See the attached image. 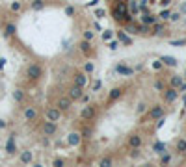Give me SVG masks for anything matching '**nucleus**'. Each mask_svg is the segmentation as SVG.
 Returning <instances> with one entry per match:
<instances>
[{"mask_svg": "<svg viewBox=\"0 0 186 167\" xmlns=\"http://www.w3.org/2000/svg\"><path fill=\"white\" fill-rule=\"evenodd\" d=\"M88 82V78H86V74H82V73H78L77 76H74V85H78V87H84Z\"/></svg>", "mask_w": 186, "mask_h": 167, "instance_id": "nucleus-14", "label": "nucleus"}, {"mask_svg": "<svg viewBox=\"0 0 186 167\" xmlns=\"http://www.w3.org/2000/svg\"><path fill=\"white\" fill-rule=\"evenodd\" d=\"M128 145L132 147V149H140V147H142V136H140V134H132L128 138Z\"/></svg>", "mask_w": 186, "mask_h": 167, "instance_id": "nucleus-6", "label": "nucleus"}, {"mask_svg": "<svg viewBox=\"0 0 186 167\" xmlns=\"http://www.w3.org/2000/svg\"><path fill=\"white\" fill-rule=\"evenodd\" d=\"M160 4H162L164 8H168V6H169V0H162V2H160Z\"/></svg>", "mask_w": 186, "mask_h": 167, "instance_id": "nucleus-47", "label": "nucleus"}, {"mask_svg": "<svg viewBox=\"0 0 186 167\" xmlns=\"http://www.w3.org/2000/svg\"><path fill=\"white\" fill-rule=\"evenodd\" d=\"M84 69H86V73H93V69H95V65H93L91 61H89V63H86V65H84Z\"/></svg>", "mask_w": 186, "mask_h": 167, "instance_id": "nucleus-28", "label": "nucleus"}, {"mask_svg": "<svg viewBox=\"0 0 186 167\" xmlns=\"http://www.w3.org/2000/svg\"><path fill=\"white\" fill-rule=\"evenodd\" d=\"M21 9V2H13L11 4V11H19Z\"/></svg>", "mask_w": 186, "mask_h": 167, "instance_id": "nucleus-32", "label": "nucleus"}, {"mask_svg": "<svg viewBox=\"0 0 186 167\" xmlns=\"http://www.w3.org/2000/svg\"><path fill=\"white\" fill-rule=\"evenodd\" d=\"M13 99L17 100V102H22V99H24L22 91H21V89H15V91H13Z\"/></svg>", "mask_w": 186, "mask_h": 167, "instance_id": "nucleus-23", "label": "nucleus"}, {"mask_svg": "<svg viewBox=\"0 0 186 167\" xmlns=\"http://www.w3.org/2000/svg\"><path fill=\"white\" fill-rule=\"evenodd\" d=\"M117 2H123V0H117Z\"/></svg>", "mask_w": 186, "mask_h": 167, "instance_id": "nucleus-49", "label": "nucleus"}, {"mask_svg": "<svg viewBox=\"0 0 186 167\" xmlns=\"http://www.w3.org/2000/svg\"><path fill=\"white\" fill-rule=\"evenodd\" d=\"M115 71H117V73H119V74H127V76H128V74H132V73H134V71H132V69H128V67H125V65H117V67H115Z\"/></svg>", "mask_w": 186, "mask_h": 167, "instance_id": "nucleus-20", "label": "nucleus"}, {"mask_svg": "<svg viewBox=\"0 0 186 167\" xmlns=\"http://www.w3.org/2000/svg\"><path fill=\"white\" fill-rule=\"evenodd\" d=\"M100 165H104V167H110V165H112V160H110V158H104L102 161H100Z\"/></svg>", "mask_w": 186, "mask_h": 167, "instance_id": "nucleus-33", "label": "nucleus"}, {"mask_svg": "<svg viewBox=\"0 0 186 167\" xmlns=\"http://www.w3.org/2000/svg\"><path fill=\"white\" fill-rule=\"evenodd\" d=\"M171 45H175V47H180V45H186V39H180V41H171Z\"/></svg>", "mask_w": 186, "mask_h": 167, "instance_id": "nucleus-34", "label": "nucleus"}, {"mask_svg": "<svg viewBox=\"0 0 186 167\" xmlns=\"http://www.w3.org/2000/svg\"><path fill=\"white\" fill-rule=\"evenodd\" d=\"M32 158H34V154L30 152V150H22V152H21V161H22V164H30Z\"/></svg>", "mask_w": 186, "mask_h": 167, "instance_id": "nucleus-17", "label": "nucleus"}, {"mask_svg": "<svg viewBox=\"0 0 186 167\" xmlns=\"http://www.w3.org/2000/svg\"><path fill=\"white\" fill-rule=\"evenodd\" d=\"M169 15H171V13H169V9H162V13H160L158 17H162V19H169Z\"/></svg>", "mask_w": 186, "mask_h": 167, "instance_id": "nucleus-31", "label": "nucleus"}, {"mask_svg": "<svg viewBox=\"0 0 186 167\" xmlns=\"http://www.w3.org/2000/svg\"><path fill=\"white\" fill-rule=\"evenodd\" d=\"M56 123H54V121H45L43 123V134L45 136H54L56 134Z\"/></svg>", "mask_w": 186, "mask_h": 167, "instance_id": "nucleus-3", "label": "nucleus"}, {"mask_svg": "<svg viewBox=\"0 0 186 167\" xmlns=\"http://www.w3.org/2000/svg\"><path fill=\"white\" fill-rule=\"evenodd\" d=\"M179 13H186V2L180 6V9H179Z\"/></svg>", "mask_w": 186, "mask_h": 167, "instance_id": "nucleus-44", "label": "nucleus"}, {"mask_svg": "<svg viewBox=\"0 0 186 167\" xmlns=\"http://www.w3.org/2000/svg\"><path fill=\"white\" fill-rule=\"evenodd\" d=\"M54 165H56V167H62V165H63V160H54Z\"/></svg>", "mask_w": 186, "mask_h": 167, "instance_id": "nucleus-40", "label": "nucleus"}, {"mask_svg": "<svg viewBox=\"0 0 186 167\" xmlns=\"http://www.w3.org/2000/svg\"><path fill=\"white\" fill-rule=\"evenodd\" d=\"M84 39H88V41H91V39H93V32H91V30L84 32Z\"/></svg>", "mask_w": 186, "mask_h": 167, "instance_id": "nucleus-30", "label": "nucleus"}, {"mask_svg": "<svg viewBox=\"0 0 186 167\" xmlns=\"http://www.w3.org/2000/svg\"><path fill=\"white\" fill-rule=\"evenodd\" d=\"M142 111H145V104H140L138 106V113H142Z\"/></svg>", "mask_w": 186, "mask_h": 167, "instance_id": "nucleus-43", "label": "nucleus"}, {"mask_svg": "<svg viewBox=\"0 0 186 167\" xmlns=\"http://www.w3.org/2000/svg\"><path fill=\"white\" fill-rule=\"evenodd\" d=\"M60 117H62V110L60 108H48L47 110V121H60Z\"/></svg>", "mask_w": 186, "mask_h": 167, "instance_id": "nucleus-4", "label": "nucleus"}, {"mask_svg": "<svg viewBox=\"0 0 186 167\" xmlns=\"http://www.w3.org/2000/svg\"><path fill=\"white\" fill-rule=\"evenodd\" d=\"M130 156H132V158H138V156H140V150H138V149H132V152H130Z\"/></svg>", "mask_w": 186, "mask_h": 167, "instance_id": "nucleus-35", "label": "nucleus"}, {"mask_svg": "<svg viewBox=\"0 0 186 167\" xmlns=\"http://www.w3.org/2000/svg\"><path fill=\"white\" fill-rule=\"evenodd\" d=\"M41 74H43V69L39 67L37 63L28 65V69H26V76H28L30 80H39V78H41Z\"/></svg>", "mask_w": 186, "mask_h": 167, "instance_id": "nucleus-1", "label": "nucleus"}, {"mask_svg": "<svg viewBox=\"0 0 186 167\" xmlns=\"http://www.w3.org/2000/svg\"><path fill=\"white\" fill-rule=\"evenodd\" d=\"M65 13H67V15H73V13H74V8H71V6L65 8Z\"/></svg>", "mask_w": 186, "mask_h": 167, "instance_id": "nucleus-39", "label": "nucleus"}, {"mask_svg": "<svg viewBox=\"0 0 186 167\" xmlns=\"http://www.w3.org/2000/svg\"><path fill=\"white\" fill-rule=\"evenodd\" d=\"M177 150L179 152H186V139H179L177 141Z\"/></svg>", "mask_w": 186, "mask_h": 167, "instance_id": "nucleus-24", "label": "nucleus"}, {"mask_svg": "<svg viewBox=\"0 0 186 167\" xmlns=\"http://www.w3.org/2000/svg\"><path fill=\"white\" fill-rule=\"evenodd\" d=\"M179 17H180V13H173V15H169V19H173V21H177Z\"/></svg>", "mask_w": 186, "mask_h": 167, "instance_id": "nucleus-42", "label": "nucleus"}, {"mask_svg": "<svg viewBox=\"0 0 186 167\" xmlns=\"http://www.w3.org/2000/svg\"><path fill=\"white\" fill-rule=\"evenodd\" d=\"M177 95H179V91H177V89H175V87H169V89L164 93V99H166V102H173V100L177 99Z\"/></svg>", "mask_w": 186, "mask_h": 167, "instance_id": "nucleus-10", "label": "nucleus"}, {"mask_svg": "<svg viewBox=\"0 0 186 167\" xmlns=\"http://www.w3.org/2000/svg\"><path fill=\"white\" fill-rule=\"evenodd\" d=\"M117 39H119V41H123L125 45H130V43H132V39H130L125 32H117Z\"/></svg>", "mask_w": 186, "mask_h": 167, "instance_id": "nucleus-21", "label": "nucleus"}, {"mask_svg": "<svg viewBox=\"0 0 186 167\" xmlns=\"http://www.w3.org/2000/svg\"><path fill=\"white\" fill-rule=\"evenodd\" d=\"M153 67H154V69H160V67H162V61H154Z\"/></svg>", "mask_w": 186, "mask_h": 167, "instance_id": "nucleus-45", "label": "nucleus"}, {"mask_svg": "<svg viewBox=\"0 0 186 167\" xmlns=\"http://www.w3.org/2000/svg\"><path fill=\"white\" fill-rule=\"evenodd\" d=\"M4 65H6V59H4V58H0V69H4Z\"/></svg>", "mask_w": 186, "mask_h": 167, "instance_id": "nucleus-46", "label": "nucleus"}, {"mask_svg": "<svg viewBox=\"0 0 186 167\" xmlns=\"http://www.w3.org/2000/svg\"><path fill=\"white\" fill-rule=\"evenodd\" d=\"M80 136H82V138H91V128H84Z\"/></svg>", "mask_w": 186, "mask_h": 167, "instance_id": "nucleus-27", "label": "nucleus"}, {"mask_svg": "<svg viewBox=\"0 0 186 167\" xmlns=\"http://www.w3.org/2000/svg\"><path fill=\"white\" fill-rule=\"evenodd\" d=\"M169 160H171V158H169V154H164L162 156V164H169Z\"/></svg>", "mask_w": 186, "mask_h": 167, "instance_id": "nucleus-36", "label": "nucleus"}, {"mask_svg": "<svg viewBox=\"0 0 186 167\" xmlns=\"http://www.w3.org/2000/svg\"><path fill=\"white\" fill-rule=\"evenodd\" d=\"M80 50H82V52L86 54V56H89V54L93 52V50H91V45H89V41H88V39H84V41L80 43Z\"/></svg>", "mask_w": 186, "mask_h": 167, "instance_id": "nucleus-16", "label": "nucleus"}, {"mask_svg": "<svg viewBox=\"0 0 186 167\" xmlns=\"http://www.w3.org/2000/svg\"><path fill=\"white\" fill-rule=\"evenodd\" d=\"M80 141H82V136H80L78 132H73V134H69V136H67V143H69V145H73V147H77Z\"/></svg>", "mask_w": 186, "mask_h": 167, "instance_id": "nucleus-9", "label": "nucleus"}, {"mask_svg": "<svg viewBox=\"0 0 186 167\" xmlns=\"http://www.w3.org/2000/svg\"><path fill=\"white\" fill-rule=\"evenodd\" d=\"M43 8H45L43 0H34V2H32V9H43Z\"/></svg>", "mask_w": 186, "mask_h": 167, "instance_id": "nucleus-25", "label": "nucleus"}, {"mask_svg": "<svg viewBox=\"0 0 186 167\" xmlns=\"http://www.w3.org/2000/svg\"><path fill=\"white\" fill-rule=\"evenodd\" d=\"M154 150H157V152H160V154H164L166 152V145L162 143V141H157V143H154V147H153Z\"/></svg>", "mask_w": 186, "mask_h": 167, "instance_id": "nucleus-22", "label": "nucleus"}, {"mask_svg": "<svg viewBox=\"0 0 186 167\" xmlns=\"http://www.w3.org/2000/svg\"><path fill=\"white\" fill-rule=\"evenodd\" d=\"M169 84H171V87L179 89L180 85H182V78H180V76H171V80H169Z\"/></svg>", "mask_w": 186, "mask_h": 167, "instance_id": "nucleus-18", "label": "nucleus"}, {"mask_svg": "<svg viewBox=\"0 0 186 167\" xmlns=\"http://www.w3.org/2000/svg\"><path fill=\"white\" fill-rule=\"evenodd\" d=\"M15 30H17V28H15V24H8V26H6V35H13Z\"/></svg>", "mask_w": 186, "mask_h": 167, "instance_id": "nucleus-26", "label": "nucleus"}, {"mask_svg": "<svg viewBox=\"0 0 186 167\" xmlns=\"http://www.w3.org/2000/svg\"><path fill=\"white\" fill-rule=\"evenodd\" d=\"M140 34H147V24H143V26H140Z\"/></svg>", "mask_w": 186, "mask_h": 167, "instance_id": "nucleus-37", "label": "nucleus"}, {"mask_svg": "<svg viewBox=\"0 0 186 167\" xmlns=\"http://www.w3.org/2000/svg\"><path fill=\"white\" fill-rule=\"evenodd\" d=\"M164 32V26H162V24H154V32L153 34H162Z\"/></svg>", "mask_w": 186, "mask_h": 167, "instance_id": "nucleus-29", "label": "nucleus"}, {"mask_svg": "<svg viewBox=\"0 0 186 167\" xmlns=\"http://www.w3.org/2000/svg\"><path fill=\"white\" fill-rule=\"evenodd\" d=\"M4 126H6V123H4V121H0V128H4Z\"/></svg>", "mask_w": 186, "mask_h": 167, "instance_id": "nucleus-48", "label": "nucleus"}, {"mask_svg": "<svg viewBox=\"0 0 186 167\" xmlns=\"http://www.w3.org/2000/svg\"><path fill=\"white\" fill-rule=\"evenodd\" d=\"M184 76H186V73H184Z\"/></svg>", "mask_w": 186, "mask_h": 167, "instance_id": "nucleus-50", "label": "nucleus"}, {"mask_svg": "<svg viewBox=\"0 0 186 167\" xmlns=\"http://www.w3.org/2000/svg\"><path fill=\"white\" fill-rule=\"evenodd\" d=\"M142 21H143V24H154V22H157V17H154V15H151V13H145Z\"/></svg>", "mask_w": 186, "mask_h": 167, "instance_id": "nucleus-19", "label": "nucleus"}, {"mask_svg": "<svg viewBox=\"0 0 186 167\" xmlns=\"http://www.w3.org/2000/svg\"><path fill=\"white\" fill-rule=\"evenodd\" d=\"M160 61L166 63V65H169V67H177V65H179V59L173 58V56H162V58H160Z\"/></svg>", "mask_w": 186, "mask_h": 167, "instance_id": "nucleus-11", "label": "nucleus"}, {"mask_svg": "<svg viewBox=\"0 0 186 167\" xmlns=\"http://www.w3.org/2000/svg\"><path fill=\"white\" fill-rule=\"evenodd\" d=\"M110 37H112V34H110V32H104V34H102V39H104V41H108Z\"/></svg>", "mask_w": 186, "mask_h": 167, "instance_id": "nucleus-38", "label": "nucleus"}, {"mask_svg": "<svg viewBox=\"0 0 186 167\" xmlns=\"http://www.w3.org/2000/svg\"><path fill=\"white\" fill-rule=\"evenodd\" d=\"M80 117H82V121H91L95 117V106H86L80 113Z\"/></svg>", "mask_w": 186, "mask_h": 167, "instance_id": "nucleus-5", "label": "nucleus"}, {"mask_svg": "<svg viewBox=\"0 0 186 167\" xmlns=\"http://www.w3.org/2000/svg\"><path fill=\"white\" fill-rule=\"evenodd\" d=\"M58 108L60 110H69V108H71V99H69V97H62V99H60L58 100Z\"/></svg>", "mask_w": 186, "mask_h": 167, "instance_id": "nucleus-13", "label": "nucleus"}, {"mask_svg": "<svg viewBox=\"0 0 186 167\" xmlns=\"http://www.w3.org/2000/svg\"><path fill=\"white\" fill-rule=\"evenodd\" d=\"M154 87L160 91V89H164V84H162V82H157V84H154Z\"/></svg>", "mask_w": 186, "mask_h": 167, "instance_id": "nucleus-41", "label": "nucleus"}, {"mask_svg": "<svg viewBox=\"0 0 186 167\" xmlns=\"http://www.w3.org/2000/svg\"><path fill=\"white\" fill-rule=\"evenodd\" d=\"M24 117H26L28 121H34L37 117V111H36V108H32V106H30V108H26L24 110Z\"/></svg>", "mask_w": 186, "mask_h": 167, "instance_id": "nucleus-15", "label": "nucleus"}, {"mask_svg": "<svg viewBox=\"0 0 186 167\" xmlns=\"http://www.w3.org/2000/svg\"><path fill=\"white\" fill-rule=\"evenodd\" d=\"M164 117V108L162 106H153V108L149 110V119H153V121H158V119H162Z\"/></svg>", "mask_w": 186, "mask_h": 167, "instance_id": "nucleus-2", "label": "nucleus"}, {"mask_svg": "<svg viewBox=\"0 0 186 167\" xmlns=\"http://www.w3.org/2000/svg\"><path fill=\"white\" fill-rule=\"evenodd\" d=\"M121 95H123V89L121 87H114L112 91H110V95H108V100H110V102H114V100H117Z\"/></svg>", "mask_w": 186, "mask_h": 167, "instance_id": "nucleus-12", "label": "nucleus"}, {"mask_svg": "<svg viewBox=\"0 0 186 167\" xmlns=\"http://www.w3.org/2000/svg\"><path fill=\"white\" fill-rule=\"evenodd\" d=\"M15 150H17V145H15V134H11L8 138V143H6V152L8 154H15Z\"/></svg>", "mask_w": 186, "mask_h": 167, "instance_id": "nucleus-7", "label": "nucleus"}, {"mask_svg": "<svg viewBox=\"0 0 186 167\" xmlns=\"http://www.w3.org/2000/svg\"><path fill=\"white\" fill-rule=\"evenodd\" d=\"M82 97V87H78V85H73L71 89H69V99L71 100H78Z\"/></svg>", "mask_w": 186, "mask_h": 167, "instance_id": "nucleus-8", "label": "nucleus"}]
</instances>
